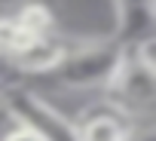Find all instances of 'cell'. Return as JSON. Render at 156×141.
I'll return each instance as SVG.
<instances>
[{
	"instance_id": "cell-6",
	"label": "cell",
	"mask_w": 156,
	"mask_h": 141,
	"mask_svg": "<svg viewBox=\"0 0 156 141\" xmlns=\"http://www.w3.org/2000/svg\"><path fill=\"white\" fill-rule=\"evenodd\" d=\"M16 37H19V25H16V19H12V16H0V55H3V58H9Z\"/></svg>"
},
{
	"instance_id": "cell-8",
	"label": "cell",
	"mask_w": 156,
	"mask_h": 141,
	"mask_svg": "<svg viewBox=\"0 0 156 141\" xmlns=\"http://www.w3.org/2000/svg\"><path fill=\"white\" fill-rule=\"evenodd\" d=\"M126 141H156V138H153V129H150V126H135V129L126 135Z\"/></svg>"
},
{
	"instance_id": "cell-1",
	"label": "cell",
	"mask_w": 156,
	"mask_h": 141,
	"mask_svg": "<svg viewBox=\"0 0 156 141\" xmlns=\"http://www.w3.org/2000/svg\"><path fill=\"white\" fill-rule=\"evenodd\" d=\"M126 55V46L116 40H98V43H76L67 46L64 58L52 70L61 89L80 92V95H104L110 86L116 67Z\"/></svg>"
},
{
	"instance_id": "cell-10",
	"label": "cell",
	"mask_w": 156,
	"mask_h": 141,
	"mask_svg": "<svg viewBox=\"0 0 156 141\" xmlns=\"http://www.w3.org/2000/svg\"><path fill=\"white\" fill-rule=\"evenodd\" d=\"M0 107H3V98H0Z\"/></svg>"
},
{
	"instance_id": "cell-3",
	"label": "cell",
	"mask_w": 156,
	"mask_h": 141,
	"mask_svg": "<svg viewBox=\"0 0 156 141\" xmlns=\"http://www.w3.org/2000/svg\"><path fill=\"white\" fill-rule=\"evenodd\" d=\"M104 98H110L116 107H122L129 117L132 114H150L153 98H156V70L138 64L129 52L122 55L110 86L104 89Z\"/></svg>"
},
{
	"instance_id": "cell-5",
	"label": "cell",
	"mask_w": 156,
	"mask_h": 141,
	"mask_svg": "<svg viewBox=\"0 0 156 141\" xmlns=\"http://www.w3.org/2000/svg\"><path fill=\"white\" fill-rule=\"evenodd\" d=\"M16 25L22 34H31V37H46V34H55V13L40 3V0H28V3L16 6L12 13Z\"/></svg>"
},
{
	"instance_id": "cell-2",
	"label": "cell",
	"mask_w": 156,
	"mask_h": 141,
	"mask_svg": "<svg viewBox=\"0 0 156 141\" xmlns=\"http://www.w3.org/2000/svg\"><path fill=\"white\" fill-rule=\"evenodd\" d=\"M6 110L19 126L31 129L40 141H76V123L55 110L37 92H28L22 86L6 89Z\"/></svg>"
},
{
	"instance_id": "cell-4",
	"label": "cell",
	"mask_w": 156,
	"mask_h": 141,
	"mask_svg": "<svg viewBox=\"0 0 156 141\" xmlns=\"http://www.w3.org/2000/svg\"><path fill=\"white\" fill-rule=\"evenodd\" d=\"M64 52L67 43L58 34H46V37H31L19 52L9 55V61L19 74H52L64 58Z\"/></svg>"
},
{
	"instance_id": "cell-7",
	"label": "cell",
	"mask_w": 156,
	"mask_h": 141,
	"mask_svg": "<svg viewBox=\"0 0 156 141\" xmlns=\"http://www.w3.org/2000/svg\"><path fill=\"white\" fill-rule=\"evenodd\" d=\"M0 141H40V138H37L31 129H25V126H19V123H16L12 129H6L3 135H0Z\"/></svg>"
},
{
	"instance_id": "cell-9",
	"label": "cell",
	"mask_w": 156,
	"mask_h": 141,
	"mask_svg": "<svg viewBox=\"0 0 156 141\" xmlns=\"http://www.w3.org/2000/svg\"><path fill=\"white\" fill-rule=\"evenodd\" d=\"M22 3H28V0H0V6H22Z\"/></svg>"
}]
</instances>
